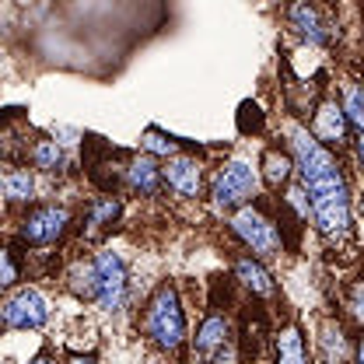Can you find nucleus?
<instances>
[{
	"instance_id": "obj_1",
	"label": "nucleus",
	"mask_w": 364,
	"mask_h": 364,
	"mask_svg": "<svg viewBox=\"0 0 364 364\" xmlns=\"http://www.w3.org/2000/svg\"><path fill=\"white\" fill-rule=\"evenodd\" d=\"M291 158L301 176V186L309 189L312 200V221L318 235L336 242L350 231V189L340 172V161L333 158L329 147H322L316 134L294 127L291 130Z\"/></svg>"
},
{
	"instance_id": "obj_2",
	"label": "nucleus",
	"mask_w": 364,
	"mask_h": 364,
	"mask_svg": "<svg viewBox=\"0 0 364 364\" xmlns=\"http://www.w3.org/2000/svg\"><path fill=\"white\" fill-rule=\"evenodd\" d=\"M144 336L158 347V350H179L186 343V316H182V301L176 284H158L154 294L147 298L144 309Z\"/></svg>"
},
{
	"instance_id": "obj_3",
	"label": "nucleus",
	"mask_w": 364,
	"mask_h": 364,
	"mask_svg": "<svg viewBox=\"0 0 364 364\" xmlns=\"http://www.w3.org/2000/svg\"><path fill=\"white\" fill-rule=\"evenodd\" d=\"M259 189V179H256V168L249 161H228L225 168L214 176L210 182V196H214V207L221 210H231V207H245Z\"/></svg>"
},
{
	"instance_id": "obj_4",
	"label": "nucleus",
	"mask_w": 364,
	"mask_h": 364,
	"mask_svg": "<svg viewBox=\"0 0 364 364\" xmlns=\"http://www.w3.org/2000/svg\"><path fill=\"white\" fill-rule=\"evenodd\" d=\"M70 225V214L56 203H46V207H32L21 225H18V242L32 245V249H46V245H56Z\"/></svg>"
},
{
	"instance_id": "obj_5",
	"label": "nucleus",
	"mask_w": 364,
	"mask_h": 364,
	"mask_svg": "<svg viewBox=\"0 0 364 364\" xmlns=\"http://www.w3.org/2000/svg\"><path fill=\"white\" fill-rule=\"evenodd\" d=\"M231 231L242 238L245 249H252V256H259V259L280 256V235H277V228H273L256 207H249V203L238 207L235 218H231Z\"/></svg>"
},
{
	"instance_id": "obj_6",
	"label": "nucleus",
	"mask_w": 364,
	"mask_h": 364,
	"mask_svg": "<svg viewBox=\"0 0 364 364\" xmlns=\"http://www.w3.org/2000/svg\"><path fill=\"white\" fill-rule=\"evenodd\" d=\"M0 316L7 329H39L49 318V305L36 287H18L14 294H7Z\"/></svg>"
},
{
	"instance_id": "obj_7",
	"label": "nucleus",
	"mask_w": 364,
	"mask_h": 364,
	"mask_svg": "<svg viewBox=\"0 0 364 364\" xmlns=\"http://www.w3.org/2000/svg\"><path fill=\"white\" fill-rule=\"evenodd\" d=\"M95 270H98V305L105 312H116L127 298V263L116 252H98Z\"/></svg>"
},
{
	"instance_id": "obj_8",
	"label": "nucleus",
	"mask_w": 364,
	"mask_h": 364,
	"mask_svg": "<svg viewBox=\"0 0 364 364\" xmlns=\"http://www.w3.org/2000/svg\"><path fill=\"white\" fill-rule=\"evenodd\" d=\"M312 134L322 147H343L350 136V119L343 112V102H322L312 123Z\"/></svg>"
},
{
	"instance_id": "obj_9",
	"label": "nucleus",
	"mask_w": 364,
	"mask_h": 364,
	"mask_svg": "<svg viewBox=\"0 0 364 364\" xmlns=\"http://www.w3.org/2000/svg\"><path fill=\"white\" fill-rule=\"evenodd\" d=\"M228 336H231L228 318L218 316V312H210V316L200 322L196 340H193V358H196V364H214V361H218V354L225 350Z\"/></svg>"
},
{
	"instance_id": "obj_10",
	"label": "nucleus",
	"mask_w": 364,
	"mask_h": 364,
	"mask_svg": "<svg viewBox=\"0 0 364 364\" xmlns=\"http://www.w3.org/2000/svg\"><path fill=\"white\" fill-rule=\"evenodd\" d=\"M165 182L176 196L193 200V196H200V186H203V165L193 154H176L165 165Z\"/></svg>"
},
{
	"instance_id": "obj_11",
	"label": "nucleus",
	"mask_w": 364,
	"mask_h": 364,
	"mask_svg": "<svg viewBox=\"0 0 364 364\" xmlns=\"http://www.w3.org/2000/svg\"><path fill=\"white\" fill-rule=\"evenodd\" d=\"M287 21H291V28H294L305 43H312V46L329 43V25H326V18L318 14L316 4H309V0H294L291 11H287Z\"/></svg>"
},
{
	"instance_id": "obj_12",
	"label": "nucleus",
	"mask_w": 364,
	"mask_h": 364,
	"mask_svg": "<svg viewBox=\"0 0 364 364\" xmlns=\"http://www.w3.org/2000/svg\"><path fill=\"white\" fill-rule=\"evenodd\" d=\"M123 179H127V189L136 193V196H154L161 189V182H165V168H158V161L147 154V158H134L127 165Z\"/></svg>"
},
{
	"instance_id": "obj_13",
	"label": "nucleus",
	"mask_w": 364,
	"mask_h": 364,
	"mask_svg": "<svg viewBox=\"0 0 364 364\" xmlns=\"http://www.w3.org/2000/svg\"><path fill=\"white\" fill-rule=\"evenodd\" d=\"M235 277H238V280H242V287H245V291H252L256 298H270L273 291H277V287H273L270 270H267V267H263V259H259V256H252V252L235 259Z\"/></svg>"
},
{
	"instance_id": "obj_14",
	"label": "nucleus",
	"mask_w": 364,
	"mask_h": 364,
	"mask_svg": "<svg viewBox=\"0 0 364 364\" xmlns=\"http://www.w3.org/2000/svg\"><path fill=\"white\" fill-rule=\"evenodd\" d=\"M123 214V203L116 196H95L85 210V225H88V235H98L109 225H116V218Z\"/></svg>"
},
{
	"instance_id": "obj_15",
	"label": "nucleus",
	"mask_w": 364,
	"mask_h": 364,
	"mask_svg": "<svg viewBox=\"0 0 364 364\" xmlns=\"http://www.w3.org/2000/svg\"><path fill=\"white\" fill-rule=\"evenodd\" d=\"M67 287L81 301H98V270H95V259L91 263H74L70 273H67Z\"/></svg>"
},
{
	"instance_id": "obj_16",
	"label": "nucleus",
	"mask_w": 364,
	"mask_h": 364,
	"mask_svg": "<svg viewBox=\"0 0 364 364\" xmlns=\"http://www.w3.org/2000/svg\"><path fill=\"white\" fill-rule=\"evenodd\" d=\"M277 364H309L301 326H287V329L277 336Z\"/></svg>"
},
{
	"instance_id": "obj_17",
	"label": "nucleus",
	"mask_w": 364,
	"mask_h": 364,
	"mask_svg": "<svg viewBox=\"0 0 364 364\" xmlns=\"http://www.w3.org/2000/svg\"><path fill=\"white\" fill-rule=\"evenodd\" d=\"M318 354L326 364H343L347 361V336L336 322H326L318 329Z\"/></svg>"
},
{
	"instance_id": "obj_18",
	"label": "nucleus",
	"mask_w": 364,
	"mask_h": 364,
	"mask_svg": "<svg viewBox=\"0 0 364 364\" xmlns=\"http://www.w3.org/2000/svg\"><path fill=\"white\" fill-rule=\"evenodd\" d=\"M4 196H7V203H28L36 196V176L28 168H7L4 172Z\"/></svg>"
},
{
	"instance_id": "obj_19",
	"label": "nucleus",
	"mask_w": 364,
	"mask_h": 364,
	"mask_svg": "<svg viewBox=\"0 0 364 364\" xmlns=\"http://www.w3.org/2000/svg\"><path fill=\"white\" fill-rule=\"evenodd\" d=\"M28 158H32V165H36L39 172H60V168H63V147H60L53 136H39V140L32 144Z\"/></svg>"
},
{
	"instance_id": "obj_20",
	"label": "nucleus",
	"mask_w": 364,
	"mask_h": 364,
	"mask_svg": "<svg viewBox=\"0 0 364 364\" xmlns=\"http://www.w3.org/2000/svg\"><path fill=\"white\" fill-rule=\"evenodd\" d=\"M291 168H294V158L280 154L277 147H267V151H263V179H267L270 189H280L284 182L291 179Z\"/></svg>"
},
{
	"instance_id": "obj_21",
	"label": "nucleus",
	"mask_w": 364,
	"mask_h": 364,
	"mask_svg": "<svg viewBox=\"0 0 364 364\" xmlns=\"http://www.w3.org/2000/svg\"><path fill=\"white\" fill-rule=\"evenodd\" d=\"M140 144H144V151H147V154H161V158H165V154H168V158H176V154L182 151V140H176V136H168V134H161L158 127H147Z\"/></svg>"
},
{
	"instance_id": "obj_22",
	"label": "nucleus",
	"mask_w": 364,
	"mask_h": 364,
	"mask_svg": "<svg viewBox=\"0 0 364 364\" xmlns=\"http://www.w3.org/2000/svg\"><path fill=\"white\" fill-rule=\"evenodd\" d=\"M343 112H347L350 127H358L364 134V88L347 85V91H343Z\"/></svg>"
},
{
	"instance_id": "obj_23",
	"label": "nucleus",
	"mask_w": 364,
	"mask_h": 364,
	"mask_svg": "<svg viewBox=\"0 0 364 364\" xmlns=\"http://www.w3.org/2000/svg\"><path fill=\"white\" fill-rule=\"evenodd\" d=\"M18 280H21L18 252H14V249H4V277H0V284H4V287H14Z\"/></svg>"
},
{
	"instance_id": "obj_24",
	"label": "nucleus",
	"mask_w": 364,
	"mask_h": 364,
	"mask_svg": "<svg viewBox=\"0 0 364 364\" xmlns=\"http://www.w3.org/2000/svg\"><path fill=\"white\" fill-rule=\"evenodd\" d=\"M350 316L364 322V284H354V291H350Z\"/></svg>"
},
{
	"instance_id": "obj_25",
	"label": "nucleus",
	"mask_w": 364,
	"mask_h": 364,
	"mask_svg": "<svg viewBox=\"0 0 364 364\" xmlns=\"http://www.w3.org/2000/svg\"><path fill=\"white\" fill-rule=\"evenodd\" d=\"M354 154H358V165H361V176H364V134L354 140Z\"/></svg>"
},
{
	"instance_id": "obj_26",
	"label": "nucleus",
	"mask_w": 364,
	"mask_h": 364,
	"mask_svg": "<svg viewBox=\"0 0 364 364\" xmlns=\"http://www.w3.org/2000/svg\"><path fill=\"white\" fill-rule=\"evenodd\" d=\"M28 364H56V361H53L49 354H39V358H32V361H28Z\"/></svg>"
},
{
	"instance_id": "obj_27",
	"label": "nucleus",
	"mask_w": 364,
	"mask_h": 364,
	"mask_svg": "<svg viewBox=\"0 0 364 364\" xmlns=\"http://www.w3.org/2000/svg\"><path fill=\"white\" fill-rule=\"evenodd\" d=\"M358 364H364V336L358 340Z\"/></svg>"
},
{
	"instance_id": "obj_28",
	"label": "nucleus",
	"mask_w": 364,
	"mask_h": 364,
	"mask_svg": "<svg viewBox=\"0 0 364 364\" xmlns=\"http://www.w3.org/2000/svg\"><path fill=\"white\" fill-rule=\"evenodd\" d=\"M70 364H95V358H70Z\"/></svg>"
}]
</instances>
